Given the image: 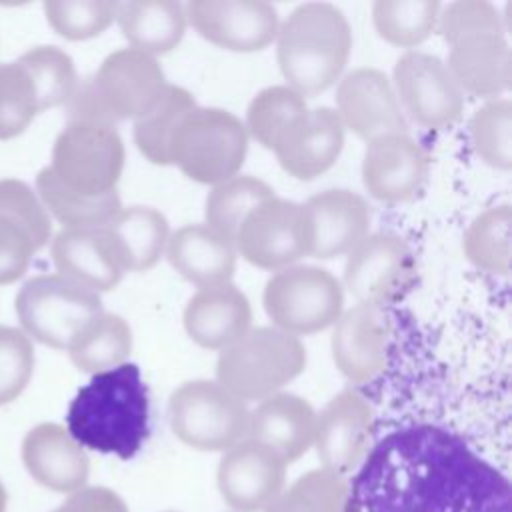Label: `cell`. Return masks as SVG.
Wrapping results in <instances>:
<instances>
[{
    "instance_id": "1",
    "label": "cell",
    "mask_w": 512,
    "mask_h": 512,
    "mask_svg": "<svg viewBox=\"0 0 512 512\" xmlns=\"http://www.w3.org/2000/svg\"><path fill=\"white\" fill-rule=\"evenodd\" d=\"M346 512H512V486L458 434L412 424L368 450Z\"/></svg>"
},
{
    "instance_id": "2",
    "label": "cell",
    "mask_w": 512,
    "mask_h": 512,
    "mask_svg": "<svg viewBox=\"0 0 512 512\" xmlns=\"http://www.w3.org/2000/svg\"><path fill=\"white\" fill-rule=\"evenodd\" d=\"M66 430L82 448L122 460L136 456L150 432L148 388L140 368L124 362L92 374L68 406Z\"/></svg>"
},
{
    "instance_id": "3",
    "label": "cell",
    "mask_w": 512,
    "mask_h": 512,
    "mask_svg": "<svg viewBox=\"0 0 512 512\" xmlns=\"http://www.w3.org/2000/svg\"><path fill=\"white\" fill-rule=\"evenodd\" d=\"M352 30L340 8L328 2L296 6L278 26L276 60L284 80L302 96L330 88L346 68Z\"/></svg>"
},
{
    "instance_id": "4",
    "label": "cell",
    "mask_w": 512,
    "mask_h": 512,
    "mask_svg": "<svg viewBox=\"0 0 512 512\" xmlns=\"http://www.w3.org/2000/svg\"><path fill=\"white\" fill-rule=\"evenodd\" d=\"M166 78L154 56L122 48L104 58L96 74L78 82L68 104V120H88L114 126L148 112L166 88Z\"/></svg>"
},
{
    "instance_id": "5",
    "label": "cell",
    "mask_w": 512,
    "mask_h": 512,
    "mask_svg": "<svg viewBox=\"0 0 512 512\" xmlns=\"http://www.w3.org/2000/svg\"><path fill=\"white\" fill-rule=\"evenodd\" d=\"M306 366V350L298 336L274 326L250 328L216 360V382L240 400H264Z\"/></svg>"
},
{
    "instance_id": "6",
    "label": "cell",
    "mask_w": 512,
    "mask_h": 512,
    "mask_svg": "<svg viewBox=\"0 0 512 512\" xmlns=\"http://www.w3.org/2000/svg\"><path fill=\"white\" fill-rule=\"evenodd\" d=\"M246 150L248 132L232 112L196 106L172 132L168 162L190 180L216 186L238 176Z\"/></svg>"
},
{
    "instance_id": "7",
    "label": "cell",
    "mask_w": 512,
    "mask_h": 512,
    "mask_svg": "<svg viewBox=\"0 0 512 512\" xmlns=\"http://www.w3.org/2000/svg\"><path fill=\"white\" fill-rule=\"evenodd\" d=\"M102 312L100 294L60 274L34 276L16 294L22 332L50 348L68 350Z\"/></svg>"
},
{
    "instance_id": "8",
    "label": "cell",
    "mask_w": 512,
    "mask_h": 512,
    "mask_svg": "<svg viewBox=\"0 0 512 512\" xmlns=\"http://www.w3.org/2000/svg\"><path fill=\"white\" fill-rule=\"evenodd\" d=\"M168 420L174 436L190 448L226 452L246 438L250 412L214 380H190L178 386L168 402Z\"/></svg>"
},
{
    "instance_id": "9",
    "label": "cell",
    "mask_w": 512,
    "mask_h": 512,
    "mask_svg": "<svg viewBox=\"0 0 512 512\" xmlns=\"http://www.w3.org/2000/svg\"><path fill=\"white\" fill-rule=\"evenodd\" d=\"M56 178L82 196L116 190L124 168V142L110 124L68 120L52 146L48 166Z\"/></svg>"
},
{
    "instance_id": "10",
    "label": "cell",
    "mask_w": 512,
    "mask_h": 512,
    "mask_svg": "<svg viewBox=\"0 0 512 512\" xmlns=\"http://www.w3.org/2000/svg\"><path fill=\"white\" fill-rule=\"evenodd\" d=\"M262 302L274 328L300 336L332 326L342 314L344 292L324 268L288 266L270 276Z\"/></svg>"
},
{
    "instance_id": "11",
    "label": "cell",
    "mask_w": 512,
    "mask_h": 512,
    "mask_svg": "<svg viewBox=\"0 0 512 512\" xmlns=\"http://www.w3.org/2000/svg\"><path fill=\"white\" fill-rule=\"evenodd\" d=\"M234 248L246 262L264 270L294 266L310 250L304 206L276 196L264 200L242 222Z\"/></svg>"
},
{
    "instance_id": "12",
    "label": "cell",
    "mask_w": 512,
    "mask_h": 512,
    "mask_svg": "<svg viewBox=\"0 0 512 512\" xmlns=\"http://www.w3.org/2000/svg\"><path fill=\"white\" fill-rule=\"evenodd\" d=\"M398 104L420 126L440 130L454 124L464 110V92L438 56L410 50L394 66Z\"/></svg>"
},
{
    "instance_id": "13",
    "label": "cell",
    "mask_w": 512,
    "mask_h": 512,
    "mask_svg": "<svg viewBox=\"0 0 512 512\" xmlns=\"http://www.w3.org/2000/svg\"><path fill=\"white\" fill-rule=\"evenodd\" d=\"M186 22L208 42L232 52H258L276 40L278 12L264 0H192Z\"/></svg>"
},
{
    "instance_id": "14",
    "label": "cell",
    "mask_w": 512,
    "mask_h": 512,
    "mask_svg": "<svg viewBox=\"0 0 512 512\" xmlns=\"http://www.w3.org/2000/svg\"><path fill=\"white\" fill-rule=\"evenodd\" d=\"M414 258L406 242L378 232L360 240L344 266V286L358 304H376L400 296L412 282Z\"/></svg>"
},
{
    "instance_id": "15",
    "label": "cell",
    "mask_w": 512,
    "mask_h": 512,
    "mask_svg": "<svg viewBox=\"0 0 512 512\" xmlns=\"http://www.w3.org/2000/svg\"><path fill=\"white\" fill-rule=\"evenodd\" d=\"M286 462L268 446L244 438L224 452L218 464V490L238 512H262L284 490Z\"/></svg>"
},
{
    "instance_id": "16",
    "label": "cell",
    "mask_w": 512,
    "mask_h": 512,
    "mask_svg": "<svg viewBox=\"0 0 512 512\" xmlns=\"http://www.w3.org/2000/svg\"><path fill=\"white\" fill-rule=\"evenodd\" d=\"M370 442L372 408L358 390L346 388L338 392L316 414L314 446L324 470L346 478L362 464Z\"/></svg>"
},
{
    "instance_id": "17",
    "label": "cell",
    "mask_w": 512,
    "mask_h": 512,
    "mask_svg": "<svg viewBox=\"0 0 512 512\" xmlns=\"http://www.w3.org/2000/svg\"><path fill=\"white\" fill-rule=\"evenodd\" d=\"M336 112L344 130L366 142L384 134H406L398 98L388 76L376 68H356L336 90Z\"/></svg>"
},
{
    "instance_id": "18",
    "label": "cell",
    "mask_w": 512,
    "mask_h": 512,
    "mask_svg": "<svg viewBox=\"0 0 512 512\" xmlns=\"http://www.w3.org/2000/svg\"><path fill=\"white\" fill-rule=\"evenodd\" d=\"M342 146L344 126L338 112L320 106L298 116L272 150L284 172L298 180H312L336 164Z\"/></svg>"
},
{
    "instance_id": "19",
    "label": "cell",
    "mask_w": 512,
    "mask_h": 512,
    "mask_svg": "<svg viewBox=\"0 0 512 512\" xmlns=\"http://www.w3.org/2000/svg\"><path fill=\"white\" fill-rule=\"evenodd\" d=\"M388 318L382 306L356 304L340 314L332 332V358L350 382H368L384 370Z\"/></svg>"
},
{
    "instance_id": "20",
    "label": "cell",
    "mask_w": 512,
    "mask_h": 512,
    "mask_svg": "<svg viewBox=\"0 0 512 512\" xmlns=\"http://www.w3.org/2000/svg\"><path fill=\"white\" fill-rule=\"evenodd\" d=\"M308 218V256L328 260L348 254L368 236V202L352 190H324L302 204Z\"/></svg>"
},
{
    "instance_id": "21",
    "label": "cell",
    "mask_w": 512,
    "mask_h": 512,
    "mask_svg": "<svg viewBox=\"0 0 512 512\" xmlns=\"http://www.w3.org/2000/svg\"><path fill=\"white\" fill-rule=\"evenodd\" d=\"M426 156L408 134H384L368 142L362 160V182L380 202L412 198L426 178Z\"/></svg>"
},
{
    "instance_id": "22",
    "label": "cell",
    "mask_w": 512,
    "mask_h": 512,
    "mask_svg": "<svg viewBox=\"0 0 512 512\" xmlns=\"http://www.w3.org/2000/svg\"><path fill=\"white\" fill-rule=\"evenodd\" d=\"M22 464L28 474L44 488L72 494L86 486L90 460L84 448L54 422L30 428L22 440Z\"/></svg>"
},
{
    "instance_id": "23",
    "label": "cell",
    "mask_w": 512,
    "mask_h": 512,
    "mask_svg": "<svg viewBox=\"0 0 512 512\" xmlns=\"http://www.w3.org/2000/svg\"><path fill=\"white\" fill-rule=\"evenodd\" d=\"M56 274L92 290H112L122 278V266L104 228H62L50 242Z\"/></svg>"
},
{
    "instance_id": "24",
    "label": "cell",
    "mask_w": 512,
    "mask_h": 512,
    "mask_svg": "<svg viewBox=\"0 0 512 512\" xmlns=\"http://www.w3.org/2000/svg\"><path fill=\"white\" fill-rule=\"evenodd\" d=\"M252 308L234 284L198 288L184 308V328L202 348L224 350L250 330Z\"/></svg>"
},
{
    "instance_id": "25",
    "label": "cell",
    "mask_w": 512,
    "mask_h": 512,
    "mask_svg": "<svg viewBox=\"0 0 512 512\" xmlns=\"http://www.w3.org/2000/svg\"><path fill=\"white\" fill-rule=\"evenodd\" d=\"M314 434L316 412L310 402L290 392H276L250 412L246 438L268 446L290 464L308 452Z\"/></svg>"
},
{
    "instance_id": "26",
    "label": "cell",
    "mask_w": 512,
    "mask_h": 512,
    "mask_svg": "<svg viewBox=\"0 0 512 512\" xmlns=\"http://www.w3.org/2000/svg\"><path fill=\"white\" fill-rule=\"evenodd\" d=\"M170 266L198 288L230 282L236 270V248L206 224H186L166 242Z\"/></svg>"
},
{
    "instance_id": "27",
    "label": "cell",
    "mask_w": 512,
    "mask_h": 512,
    "mask_svg": "<svg viewBox=\"0 0 512 512\" xmlns=\"http://www.w3.org/2000/svg\"><path fill=\"white\" fill-rule=\"evenodd\" d=\"M462 92L492 98L510 86V46L506 34H480L450 46L446 62Z\"/></svg>"
},
{
    "instance_id": "28",
    "label": "cell",
    "mask_w": 512,
    "mask_h": 512,
    "mask_svg": "<svg viewBox=\"0 0 512 512\" xmlns=\"http://www.w3.org/2000/svg\"><path fill=\"white\" fill-rule=\"evenodd\" d=\"M116 22L130 48L148 56L166 54L186 32L184 4L174 0H128L116 4Z\"/></svg>"
},
{
    "instance_id": "29",
    "label": "cell",
    "mask_w": 512,
    "mask_h": 512,
    "mask_svg": "<svg viewBox=\"0 0 512 512\" xmlns=\"http://www.w3.org/2000/svg\"><path fill=\"white\" fill-rule=\"evenodd\" d=\"M122 270L142 272L152 268L166 250L168 220L150 206L120 208L104 226Z\"/></svg>"
},
{
    "instance_id": "30",
    "label": "cell",
    "mask_w": 512,
    "mask_h": 512,
    "mask_svg": "<svg viewBox=\"0 0 512 512\" xmlns=\"http://www.w3.org/2000/svg\"><path fill=\"white\" fill-rule=\"evenodd\" d=\"M36 194L50 218L64 228H104L122 208L116 190L102 196H82L66 188L46 166L36 174Z\"/></svg>"
},
{
    "instance_id": "31",
    "label": "cell",
    "mask_w": 512,
    "mask_h": 512,
    "mask_svg": "<svg viewBox=\"0 0 512 512\" xmlns=\"http://www.w3.org/2000/svg\"><path fill=\"white\" fill-rule=\"evenodd\" d=\"M132 350L128 322L112 312H102L70 346L72 364L88 374H98L126 362Z\"/></svg>"
},
{
    "instance_id": "32",
    "label": "cell",
    "mask_w": 512,
    "mask_h": 512,
    "mask_svg": "<svg viewBox=\"0 0 512 512\" xmlns=\"http://www.w3.org/2000/svg\"><path fill=\"white\" fill-rule=\"evenodd\" d=\"M274 190L254 176H234L212 186L206 198V226L234 244L246 216L272 198Z\"/></svg>"
},
{
    "instance_id": "33",
    "label": "cell",
    "mask_w": 512,
    "mask_h": 512,
    "mask_svg": "<svg viewBox=\"0 0 512 512\" xmlns=\"http://www.w3.org/2000/svg\"><path fill=\"white\" fill-rule=\"evenodd\" d=\"M196 108L192 94L180 86L166 84L154 106L134 120V142L138 150L152 162L166 166L168 144L178 122Z\"/></svg>"
},
{
    "instance_id": "34",
    "label": "cell",
    "mask_w": 512,
    "mask_h": 512,
    "mask_svg": "<svg viewBox=\"0 0 512 512\" xmlns=\"http://www.w3.org/2000/svg\"><path fill=\"white\" fill-rule=\"evenodd\" d=\"M440 14L438 0H376L372 20L378 34L402 48L422 44L436 28Z\"/></svg>"
},
{
    "instance_id": "35",
    "label": "cell",
    "mask_w": 512,
    "mask_h": 512,
    "mask_svg": "<svg viewBox=\"0 0 512 512\" xmlns=\"http://www.w3.org/2000/svg\"><path fill=\"white\" fill-rule=\"evenodd\" d=\"M464 254L480 270L506 276L510 270V206L478 214L464 234Z\"/></svg>"
},
{
    "instance_id": "36",
    "label": "cell",
    "mask_w": 512,
    "mask_h": 512,
    "mask_svg": "<svg viewBox=\"0 0 512 512\" xmlns=\"http://www.w3.org/2000/svg\"><path fill=\"white\" fill-rule=\"evenodd\" d=\"M18 64L34 84L40 112L66 104L78 86L72 58L56 46H34L18 58Z\"/></svg>"
},
{
    "instance_id": "37",
    "label": "cell",
    "mask_w": 512,
    "mask_h": 512,
    "mask_svg": "<svg viewBox=\"0 0 512 512\" xmlns=\"http://www.w3.org/2000/svg\"><path fill=\"white\" fill-rule=\"evenodd\" d=\"M348 480L318 468L296 478L264 512H346Z\"/></svg>"
},
{
    "instance_id": "38",
    "label": "cell",
    "mask_w": 512,
    "mask_h": 512,
    "mask_svg": "<svg viewBox=\"0 0 512 512\" xmlns=\"http://www.w3.org/2000/svg\"><path fill=\"white\" fill-rule=\"evenodd\" d=\"M306 110V98L290 86H268L252 98L244 128L264 148L272 150L280 134Z\"/></svg>"
},
{
    "instance_id": "39",
    "label": "cell",
    "mask_w": 512,
    "mask_h": 512,
    "mask_svg": "<svg viewBox=\"0 0 512 512\" xmlns=\"http://www.w3.org/2000/svg\"><path fill=\"white\" fill-rule=\"evenodd\" d=\"M470 140L476 154L498 170L512 166V104L494 98L480 106L470 120Z\"/></svg>"
},
{
    "instance_id": "40",
    "label": "cell",
    "mask_w": 512,
    "mask_h": 512,
    "mask_svg": "<svg viewBox=\"0 0 512 512\" xmlns=\"http://www.w3.org/2000/svg\"><path fill=\"white\" fill-rule=\"evenodd\" d=\"M116 4L108 0H48L44 14L56 34L66 40H88L116 20Z\"/></svg>"
},
{
    "instance_id": "41",
    "label": "cell",
    "mask_w": 512,
    "mask_h": 512,
    "mask_svg": "<svg viewBox=\"0 0 512 512\" xmlns=\"http://www.w3.org/2000/svg\"><path fill=\"white\" fill-rule=\"evenodd\" d=\"M40 112L34 84L18 60L0 64V140L20 136Z\"/></svg>"
},
{
    "instance_id": "42",
    "label": "cell",
    "mask_w": 512,
    "mask_h": 512,
    "mask_svg": "<svg viewBox=\"0 0 512 512\" xmlns=\"http://www.w3.org/2000/svg\"><path fill=\"white\" fill-rule=\"evenodd\" d=\"M438 30L452 46L464 38L480 34H506L500 12L486 0H458L438 14Z\"/></svg>"
},
{
    "instance_id": "43",
    "label": "cell",
    "mask_w": 512,
    "mask_h": 512,
    "mask_svg": "<svg viewBox=\"0 0 512 512\" xmlns=\"http://www.w3.org/2000/svg\"><path fill=\"white\" fill-rule=\"evenodd\" d=\"M34 370L32 340L14 326L0 324V406L16 400Z\"/></svg>"
},
{
    "instance_id": "44",
    "label": "cell",
    "mask_w": 512,
    "mask_h": 512,
    "mask_svg": "<svg viewBox=\"0 0 512 512\" xmlns=\"http://www.w3.org/2000/svg\"><path fill=\"white\" fill-rule=\"evenodd\" d=\"M0 212L22 222L30 230L38 250L50 240L52 218L42 206L36 190H32L26 182L18 178L0 180Z\"/></svg>"
},
{
    "instance_id": "45",
    "label": "cell",
    "mask_w": 512,
    "mask_h": 512,
    "mask_svg": "<svg viewBox=\"0 0 512 512\" xmlns=\"http://www.w3.org/2000/svg\"><path fill=\"white\" fill-rule=\"evenodd\" d=\"M38 246L30 230L16 218L0 212V284H12L24 276Z\"/></svg>"
},
{
    "instance_id": "46",
    "label": "cell",
    "mask_w": 512,
    "mask_h": 512,
    "mask_svg": "<svg viewBox=\"0 0 512 512\" xmlns=\"http://www.w3.org/2000/svg\"><path fill=\"white\" fill-rule=\"evenodd\" d=\"M52 512H128V506L110 488L84 486L68 494V498Z\"/></svg>"
},
{
    "instance_id": "47",
    "label": "cell",
    "mask_w": 512,
    "mask_h": 512,
    "mask_svg": "<svg viewBox=\"0 0 512 512\" xmlns=\"http://www.w3.org/2000/svg\"><path fill=\"white\" fill-rule=\"evenodd\" d=\"M6 506H8V492H6L4 484L0 482V512H6Z\"/></svg>"
},
{
    "instance_id": "48",
    "label": "cell",
    "mask_w": 512,
    "mask_h": 512,
    "mask_svg": "<svg viewBox=\"0 0 512 512\" xmlns=\"http://www.w3.org/2000/svg\"><path fill=\"white\" fill-rule=\"evenodd\" d=\"M168 512H170V510H168Z\"/></svg>"
}]
</instances>
